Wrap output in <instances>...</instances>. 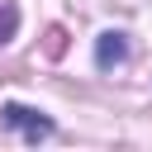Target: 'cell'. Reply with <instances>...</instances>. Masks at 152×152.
I'll return each mask as SVG.
<instances>
[{
    "label": "cell",
    "mask_w": 152,
    "mask_h": 152,
    "mask_svg": "<svg viewBox=\"0 0 152 152\" xmlns=\"http://www.w3.org/2000/svg\"><path fill=\"white\" fill-rule=\"evenodd\" d=\"M0 114H5V124H10V128H19V133H24L28 142H38V138H52V119H48L43 109H28V104L10 100V104H5Z\"/></svg>",
    "instance_id": "obj_1"
},
{
    "label": "cell",
    "mask_w": 152,
    "mask_h": 152,
    "mask_svg": "<svg viewBox=\"0 0 152 152\" xmlns=\"http://www.w3.org/2000/svg\"><path fill=\"white\" fill-rule=\"evenodd\" d=\"M124 62H128V33L104 28V33L95 38V66H100V71H114V66H124Z\"/></svg>",
    "instance_id": "obj_2"
},
{
    "label": "cell",
    "mask_w": 152,
    "mask_h": 152,
    "mask_svg": "<svg viewBox=\"0 0 152 152\" xmlns=\"http://www.w3.org/2000/svg\"><path fill=\"white\" fill-rule=\"evenodd\" d=\"M19 33V5L14 0H0V43H10Z\"/></svg>",
    "instance_id": "obj_3"
}]
</instances>
